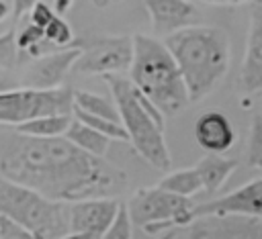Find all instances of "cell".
Masks as SVG:
<instances>
[{"instance_id": "19", "label": "cell", "mask_w": 262, "mask_h": 239, "mask_svg": "<svg viewBox=\"0 0 262 239\" xmlns=\"http://www.w3.org/2000/svg\"><path fill=\"white\" fill-rule=\"evenodd\" d=\"M158 186H162V188H166V190H170V192H174V194L188 196V198L194 196V194H199L201 190H205L203 178H201V174H199L196 168L172 172V174L164 176Z\"/></svg>"}, {"instance_id": "1", "label": "cell", "mask_w": 262, "mask_h": 239, "mask_svg": "<svg viewBox=\"0 0 262 239\" xmlns=\"http://www.w3.org/2000/svg\"><path fill=\"white\" fill-rule=\"evenodd\" d=\"M0 176L61 202L117 196L127 188L123 170L78 147L66 135L6 133L0 141Z\"/></svg>"}, {"instance_id": "13", "label": "cell", "mask_w": 262, "mask_h": 239, "mask_svg": "<svg viewBox=\"0 0 262 239\" xmlns=\"http://www.w3.org/2000/svg\"><path fill=\"white\" fill-rule=\"evenodd\" d=\"M143 6L158 37H166L199 20V10L190 0H143Z\"/></svg>"}, {"instance_id": "27", "label": "cell", "mask_w": 262, "mask_h": 239, "mask_svg": "<svg viewBox=\"0 0 262 239\" xmlns=\"http://www.w3.org/2000/svg\"><path fill=\"white\" fill-rule=\"evenodd\" d=\"M0 239H33V235L14 219L0 212Z\"/></svg>"}, {"instance_id": "2", "label": "cell", "mask_w": 262, "mask_h": 239, "mask_svg": "<svg viewBox=\"0 0 262 239\" xmlns=\"http://www.w3.org/2000/svg\"><path fill=\"white\" fill-rule=\"evenodd\" d=\"M188 88L190 102L209 96L229 69V39L219 27L188 25L164 37Z\"/></svg>"}, {"instance_id": "17", "label": "cell", "mask_w": 262, "mask_h": 239, "mask_svg": "<svg viewBox=\"0 0 262 239\" xmlns=\"http://www.w3.org/2000/svg\"><path fill=\"white\" fill-rule=\"evenodd\" d=\"M72 121H74V112L45 114V116H37V118L16 125L14 131L25 133V135H35V137H57V135H66Z\"/></svg>"}, {"instance_id": "7", "label": "cell", "mask_w": 262, "mask_h": 239, "mask_svg": "<svg viewBox=\"0 0 262 239\" xmlns=\"http://www.w3.org/2000/svg\"><path fill=\"white\" fill-rule=\"evenodd\" d=\"M57 112H74V90L68 86L47 90L18 86L0 92V125L16 127L31 118Z\"/></svg>"}, {"instance_id": "14", "label": "cell", "mask_w": 262, "mask_h": 239, "mask_svg": "<svg viewBox=\"0 0 262 239\" xmlns=\"http://www.w3.org/2000/svg\"><path fill=\"white\" fill-rule=\"evenodd\" d=\"M239 84L248 94L262 90V2L256 4L250 14V31L239 69Z\"/></svg>"}, {"instance_id": "23", "label": "cell", "mask_w": 262, "mask_h": 239, "mask_svg": "<svg viewBox=\"0 0 262 239\" xmlns=\"http://www.w3.org/2000/svg\"><path fill=\"white\" fill-rule=\"evenodd\" d=\"M246 161L250 168L262 170V114H256L252 118L248 149H246Z\"/></svg>"}, {"instance_id": "4", "label": "cell", "mask_w": 262, "mask_h": 239, "mask_svg": "<svg viewBox=\"0 0 262 239\" xmlns=\"http://www.w3.org/2000/svg\"><path fill=\"white\" fill-rule=\"evenodd\" d=\"M133 149L156 170L168 172L172 157L164 139V112L123 74L104 76Z\"/></svg>"}, {"instance_id": "15", "label": "cell", "mask_w": 262, "mask_h": 239, "mask_svg": "<svg viewBox=\"0 0 262 239\" xmlns=\"http://www.w3.org/2000/svg\"><path fill=\"white\" fill-rule=\"evenodd\" d=\"M194 139L207 153H223L235 143V129L223 112L209 110L196 118Z\"/></svg>"}, {"instance_id": "20", "label": "cell", "mask_w": 262, "mask_h": 239, "mask_svg": "<svg viewBox=\"0 0 262 239\" xmlns=\"http://www.w3.org/2000/svg\"><path fill=\"white\" fill-rule=\"evenodd\" d=\"M74 108H80L90 114L106 116L113 121H121L119 108L115 100H108L104 96H98L94 92H84V90H74Z\"/></svg>"}, {"instance_id": "10", "label": "cell", "mask_w": 262, "mask_h": 239, "mask_svg": "<svg viewBox=\"0 0 262 239\" xmlns=\"http://www.w3.org/2000/svg\"><path fill=\"white\" fill-rule=\"evenodd\" d=\"M121 208L115 196H96L70 202V237L100 239L106 235L111 223Z\"/></svg>"}, {"instance_id": "9", "label": "cell", "mask_w": 262, "mask_h": 239, "mask_svg": "<svg viewBox=\"0 0 262 239\" xmlns=\"http://www.w3.org/2000/svg\"><path fill=\"white\" fill-rule=\"evenodd\" d=\"M162 237L182 239H221V237H262V225L256 217L246 214H203L188 225L174 227Z\"/></svg>"}, {"instance_id": "5", "label": "cell", "mask_w": 262, "mask_h": 239, "mask_svg": "<svg viewBox=\"0 0 262 239\" xmlns=\"http://www.w3.org/2000/svg\"><path fill=\"white\" fill-rule=\"evenodd\" d=\"M0 212L23 225L35 239L70 237V202L0 176Z\"/></svg>"}, {"instance_id": "12", "label": "cell", "mask_w": 262, "mask_h": 239, "mask_svg": "<svg viewBox=\"0 0 262 239\" xmlns=\"http://www.w3.org/2000/svg\"><path fill=\"white\" fill-rule=\"evenodd\" d=\"M194 217L203 214H246L262 219V178L244 184L242 188L217 200L194 204Z\"/></svg>"}, {"instance_id": "11", "label": "cell", "mask_w": 262, "mask_h": 239, "mask_svg": "<svg viewBox=\"0 0 262 239\" xmlns=\"http://www.w3.org/2000/svg\"><path fill=\"white\" fill-rule=\"evenodd\" d=\"M80 53H82V47H70V49L47 51V53L35 57L23 71L20 86L41 88V90L63 86V82H66L68 74L74 69Z\"/></svg>"}, {"instance_id": "21", "label": "cell", "mask_w": 262, "mask_h": 239, "mask_svg": "<svg viewBox=\"0 0 262 239\" xmlns=\"http://www.w3.org/2000/svg\"><path fill=\"white\" fill-rule=\"evenodd\" d=\"M16 43L20 53H29L31 57H39L43 53H47V45H51L45 39V29L35 25L33 20H29L25 27H20V31L16 33Z\"/></svg>"}, {"instance_id": "26", "label": "cell", "mask_w": 262, "mask_h": 239, "mask_svg": "<svg viewBox=\"0 0 262 239\" xmlns=\"http://www.w3.org/2000/svg\"><path fill=\"white\" fill-rule=\"evenodd\" d=\"M45 39L55 47H66L72 43L74 33H72V27L68 25V20H63L59 14H55V18L45 27Z\"/></svg>"}, {"instance_id": "25", "label": "cell", "mask_w": 262, "mask_h": 239, "mask_svg": "<svg viewBox=\"0 0 262 239\" xmlns=\"http://www.w3.org/2000/svg\"><path fill=\"white\" fill-rule=\"evenodd\" d=\"M18 43H16V31L8 29L0 35V67L12 69L18 63Z\"/></svg>"}, {"instance_id": "3", "label": "cell", "mask_w": 262, "mask_h": 239, "mask_svg": "<svg viewBox=\"0 0 262 239\" xmlns=\"http://www.w3.org/2000/svg\"><path fill=\"white\" fill-rule=\"evenodd\" d=\"M131 82L166 114L172 116L190 104L182 71L164 41L149 35H133Z\"/></svg>"}, {"instance_id": "32", "label": "cell", "mask_w": 262, "mask_h": 239, "mask_svg": "<svg viewBox=\"0 0 262 239\" xmlns=\"http://www.w3.org/2000/svg\"><path fill=\"white\" fill-rule=\"evenodd\" d=\"M72 2H74V0H53V8H55L59 14H63V12H68V10H70Z\"/></svg>"}, {"instance_id": "22", "label": "cell", "mask_w": 262, "mask_h": 239, "mask_svg": "<svg viewBox=\"0 0 262 239\" xmlns=\"http://www.w3.org/2000/svg\"><path fill=\"white\" fill-rule=\"evenodd\" d=\"M74 116L88 123L90 127L98 129L100 133H104L106 137L111 139H117V141H129V135H127V129L121 121H113V118H106V116H98V114H90V112H84L80 108H74Z\"/></svg>"}, {"instance_id": "24", "label": "cell", "mask_w": 262, "mask_h": 239, "mask_svg": "<svg viewBox=\"0 0 262 239\" xmlns=\"http://www.w3.org/2000/svg\"><path fill=\"white\" fill-rule=\"evenodd\" d=\"M133 231H135V225L131 221V214H129V208H127V202L123 204L121 202V208L115 217V221L111 223L108 231H106V239H131L133 237Z\"/></svg>"}, {"instance_id": "8", "label": "cell", "mask_w": 262, "mask_h": 239, "mask_svg": "<svg viewBox=\"0 0 262 239\" xmlns=\"http://www.w3.org/2000/svg\"><path fill=\"white\" fill-rule=\"evenodd\" d=\"M133 61V37L102 35L84 43L82 53L74 65L80 76H108L129 71Z\"/></svg>"}, {"instance_id": "6", "label": "cell", "mask_w": 262, "mask_h": 239, "mask_svg": "<svg viewBox=\"0 0 262 239\" xmlns=\"http://www.w3.org/2000/svg\"><path fill=\"white\" fill-rule=\"evenodd\" d=\"M127 208L135 229L143 231L145 235L158 237L174 227L188 225L194 219V204L190 202V198L174 194L162 186L135 190L127 200Z\"/></svg>"}, {"instance_id": "30", "label": "cell", "mask_w": 262, "mask_h": 239, "mask_svg": "<svg viewBox=\"0 0 262 239\" xmlns=\"http://www.w3.org/2000/svg\"><path fill=\"white\" fill-rule=\"evenodd\" d=\"M35 2H37V0H12V16L18 20L25 12H29V10L33 8Z\"/></svg>"}, {"instance_id": "34", "label": "cell", "mask_w": 262, "mask_h": 239, "mask_svg": "<svg viewBox=\"0 0 262 239\" xmlns=\"http://www.w3.org/2000/svg\"><path fill=\"white\" fill-rule=\"evenodd\" d=\"M115 2H117V0H115Z\"/></svg>"}, {"instance_id": "16", "label": "cell", "mask_w": 262, "mask_h": 239, "mask_svg": "<svg viewBox=\"0 0 262 239\" xmlns=\"http://www.w3.org/2000/svg\"><path fill=\"white\" fill-rule=\"evenodd\" d=\"M194 168L199 170V174L203 178L205 192L213 194V192H217L227 182V178L237 168V161L235 159H227L221 153H207Z\"/></svg>"}, {"instance_id": "29", "label": "cell", "mask_w": 262, "mask_h": 239, "mask_svg": "<svg viewBox=\"0 0 262 239\" xmlns=\"http://www.w3.org/2000/svg\"><path fill=\"white\" fill-rule=\"evenodd\" d=\"M18 86H20V80H16V78L10 74V69L0 67V92L12 90V88H18Z\"/></svg>"}, {"instance_id": "28", "label": "cell", "mask_w": 262, "mask_h": 239, "mask_svg": "<svg viewBox=\"0 0 262 239\" xmlns=\"http://www.w3.org/2000/svg\"><path fill=\"white\" fill-rule=\"evenodd\" d=\"M55 14H59L55 8H51L49 4H45V2H41V0H37L35 4H33V8L29 10V20H33L35 25H39V27H47L53 18H55Z\"/></svg>"}, {"instance_id": "33", "label": "cell", "mask_w": 262, "mask_h": 239, "mask_svg": "<svg viewBox=\"0 0 262 239\" xmlns=\"http://www.w3.org/2000/svg\"><path fill=\"white\" fill-rule=\"evenodd\" d=\"M203 2H209V4H244L248 0H203Z\"/></svg>"}, {"instance_id": "31", "label": "cell", "mask_w": 262, "mask_h": 239, "mask_svg": "<svg viewBox=\"0 0 262 239\" xmlns=\"http://www.w3.org/2000/svg\"><path fill=\"white\" fill-rule=\"evenodd\" d=\"M12 14V6L6 0H0V22H4Z\"/></svg>"}, {"instance_id": "18", "label": "cell", "mask_w": 262, "mask_h": 239, "mask_svg": "<svg viewBox=\"0 0 262 239\" xmlns=\"http://www.w3.org/2000/svg\"><path fill=\"white\" fill-rule=\"evenodd\" d=\"M66 137L70 141H74L78 147H82V149H86L94 155H100V157H104V153L108 149V143H111V137H106L104 133H100L98 129L90 127L88 123H84L80 118L72 121V125L66 131Z\"/></svg>"}]
</instances>
